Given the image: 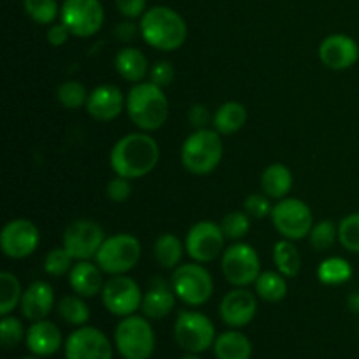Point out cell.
Here are the masks:
<instances>
[{"label": "cell", "mask_w": 359, "mask_h": 359, "mask_svg": "<svg viewBox=\"0 0 359 359\" xmlns=\"http://www.w3.org/2000/svg\"><path fill=\"white\" fill-rule=\"evenodd\" d=\"M74 266V258L63 248H53L44 258V272L51 277H63L69 276V272Z\"/></svg>", "instance_id": "39"}, {"label": "cell", "mask_w": 359, "mask_h": 359, "mask_svg": "<svg viewBox=\"0 0 359 359\" xmlns=\"http://www.w3.org/2000/svg\"><path fill=\"white\" fill-rule=\"evenodd\" d=\"M140 37L158 51H175L188 39V25L177 11L154 6L140 18Z\"/></svg>", "instance_id": "2"}, {"label": "cell", "mask_w": 359, "mask_h": 359, "mask_svg": "<svg viewBox=\"0 0 359 359\" xmlns=\"http://www.w3.org/2000/svg\"><path fill=\"white\" fill-rule=\"evenodd\" d=\"M144 293L140 291L139 284L132 277L125 276H111L104 284L102 290V304L118 318L133 316L142 305Z\"/></svg>", "instance_id": "12"}, {"label": "cell", "mask_w": 359, "mask_h": 359, "mask_svg": "<svg viewBox=\"0 0 359 359\" xmlns=\"http://www.w3.org/2000/svg\"><path fill=\"white\" fill-rule=\"evenodd\" d=\"M20 359H44V358H39V356H34V354H32V356H25V358H20Z\"/></svg>", "instance_id": "50"}, {"label": "cell", "mask_w": 359, "mask_h": 359, "mask_svg": "<svg viewBox=\"0 0 359 359\" xmlns=\"http://www.w3.org/2000/svg\"><path fill=\"white\" fill-rule=\"evenodd\" d=\"M186 245L182 244L181 238L174 233H161L154 241L153 255L158 265L165 270H175L181 265L182 255H184Z\"/></svg>", "instance_id": "28"}, {"label": "cell", "mask_w": 359, "mask_h": 359, "mask_svg": "<svg viewBox=\"0 0 359 359\" xmlns=\"http://www.w3.org/2000/svg\"><path fill=\"white\" fill-rule=\"evenodd\" d=\"M188 119H189V123L195 126V130L207 128V125H209V121H210L209 109H207L203 104L191 105L188 111Z\"/></svg>", "instance_id": "46"}, {"label": "cell", "mask_w": 359, "mask_h": 359, "mask_svg": "<svg viewBox=\"0 0 359 359\" xmlns=\"http://www.w3.org/2000/svg\"><path fill=\"white\" fill-rule=\"evenodd\" d=\"M41 242V231L34 221L16 217L2 228L0 249L11 259H25L34 255Z\"/></svg>", "instance_id": "16"}, {"label": "cell", "mask_w": 359, "mask_h": 359, "mask_svg": "<svg viewBox=\"0 0 359 359\" xmlns=\"http://www.w3.org/2000/svg\"><path fill=\"white\" fill-rule=\"evenodd\" d=\"M56 312H58L60 319L63 323H67L69 326H76V328L88 325L91 318L90 307H88L84 298L79 297V294H67V297H63L56 304Z\"/></svg>", "instance_id": "31"}, {"label": "cell", "mask_w": 359, "mask_h": 359, "mask_svg": "<svg viewBox=\"0 0 359 359\" xmlns=\"http://www.w3.org/2000/svg\"><path fill=\"white\" fill-rule=\"evenodd\" d=\"M70 35L72 34H70V30L67 28V25L60 21V23L49 25L46 39H48V42L53 46V48H60V46H63L67 41H69Z\"/></svg>", "instance_id": "45"}, {"label": "cell", "mask_w": 359, "mask_h": 359, "mask_svg": "<svg viewBox=\"0 0 359 359\" xmlns=\"http://www.w3.org/2000/svg\"><path fill=\"white\" fill-rule=\"evenodd\" d=\"M170 284L177 300L188 307H202L214 294V279L203 263L179 265L172 270Z\"/></svg>", "instance_id": "7"}, {"label": "cell", "mask_w": 359, "mask_h": 359, "mask_svg": "<svg viewBox=\"0 0 359 359\" xmlns=\"http://www.w3.org/2000/svg\"><path fill=\"white\" fill-rule=\"evenodd\" d=\"M142 256L140 241L132 233L107 237L95 256V263L107 276H125L137 266Z\"/></svg>", "instance_id": "6"}, {"label": "cell", "mask_w": 359, "mask_h": 359, "mask_svg": "<svg viewBox=\"0 0 359 359\" xmlns=\"http://www.w3.org/2000/svg\"><path fill=\"white\" fill-rule=\"evenodd\" d=\"M221 272L231 286H251L262 273L258 251L245 242H235L221 255Z\"/></svg>", "instance_id": "9"}, {"label": "cell", "mask_w": 359, "mask_h": 359, "mask_svg": "<svg viewBox=\"0 0 359 359\" xmlns=\"http://www.w3.org/2000/svg\"><path fill=\"white\" fill-rule=\"evenodd\" d=\"M273 263L277 272L283 273L284 277H297L300 273L302 256L293 241L283 238L273 245Z\"/></svg>", "instance_id": "32"}, {"label": "cell", "mask_w": 359, "mask_h": 359, "mask_svg": "<svg viewBox=\"0 0 359 359\" xmlns=\"http://www.w3.org/2000/svg\"><path fill=\"white\" fill-rule=\"evenodd\" d=\"M255 291L263 302L279 304L287 297L286 277L280 272H273V270L262 272L255 283Z\"/></svg>", "instance_id": "29"}, {"label": "cell", "mask_w": 359, "mask_h": 359, "mask_svg": "<svg viewBox=\"0 0 359 359\" xmlns=\"http://www.w3.org/2000/svg\"><path fill=\"white\" fill-rule=\"evenodd\" d=\"M174 339L186 353L202 354L216 342V328L202 312L181 311L174 323Z\"/></svg>", "instance_id": "8"}, {"label": "cell", "mask_w": 359, "mask_h": 359, "mask_svg": "<svg viewBox=\"0 0 359 359\" xmlns=\"http://www.w3.org/2000/svg\"><path fill=\"white\" fill-rule=\"evenodd\" d=\"M179 359H202V358H200L198 354H195V353H188V354H184L182 358H179Z\"/></svg>", "instance_id": "49"}, {"label": "cell", "mask_w": 359, "mask_h": 359, "mask_svg": "<svg viewBox=\"0 0 359 359\" xmlns=\"http://www.w3.org/2000/svg\"><path fill=\"white\" fill-rule=\"evenodd\" d=\"M104 241L105 235L100 224L91 219H76L63 231L62 245L74 262H84L95 259Z\"/></svg>", "instance_id": "13"}, {"label": "cell", "mask_w": 359, "mask_h": 359, "mask_svg": "<svg viewBox=\"0 0 359 359\" xmlns=\"http://www.w3.org/2000/svg\"><path fill=\"white\" fill-rule=\"evenodd\" d=\"M174 77H175L174 65H172L168 60H160V62H156L154 65H151L149 81L156 84V86L160 88L170 86V84L174 83Z\"/></svg>", "instance_id": "43"}, {"label": "cell", "mask_w": 359, "mask_h": 359, "mask_svg": "<svg viewBox=\"0 0 359 359\" xmlns=\"http://www.w3.org/2000/svg\"><path fill=\"white\" fill-rule=\"evenodd\" d=\"M175 300H177V297H175L172 284L167 283L163 277H153L149 280L147 290L144 291L140 311L147 319L160 321L174 311Z\"/></svg>", "instance_id": "20"}, {"label": "cell", "mask_w": 359, "mask_h": 359, "mask_svg": "<svg viewBox=\"0 0 359 359\" xmlns=\"http://www.w3.org/2000/svg\"><path fill=\"white\" fill-rule=\"evenodd\" d=\"M21 316L30 323L42 321L48 318L55 309V290L46 280H35L21 297Z\"/></svg>", "instance_id": "21"}, {"label": "cell", "mask_w": 359, "mask_h": 359, "mask_svg": "<svg viewBox=\"0 0 359 359\" xmlns=\"http://www.w3.org/2000/svg\"><path fill=\"white\" fill-rule=\"evenodd\" d=\"M319 60L330 70H347L359 60V46L351 35L332 34L319 46Z\"/></svg>", "instance_id": "18"}, {"label": "cell", "mask_w": 359, "mask_h": 359, "mask_svg": "<svg viewBox=\"0 0 359 359\" xmlns=\"http://www.w3.org/2000/svg\"><path fill=\"white\" fill-rule=\"evenodd\" d=\"M114 347L123 359H149L156 347V337L146 316L121 318L114 330Z\"/></svg>", "instance_id": "5"}, {"label": "cell", "mask_w": 359, "mask_h": 359, "mask_svg": "<svg viewBox=\"0 0 359 359\" xmlns=\"http://www.w3.org/2000/svg\"><path fill=\"white\" fill-rule=\"evenodd\" d=\"M221 228H223V233L226 238H230V241H241V238H244L249 233L251 217H249V214L245 210H233V212H228L223 217Z\"/></svg>", "instance_id": "38"}, {"label": "cell", "mask_w": 359, "mask_h": 359, "mask_svg": "<svg viewBox=\"0 0 359 359\" xmlns=\"http://www.w3.org/2000/svg\"><path fill=\"white\" fill-rule=\"evenodd\" d=\"M339 242L346 251L359 255V212L349 214L340 221Z\"/></svg>", "instance_id": "40"}, {"label": "cell", "mask_w": 359, "mask_h": 359, "mask_svg": "<svg viewBox=\"0 0 359 359\" xmlns=\"http://www.w3.org/2000/svg\"><path fill=\"white\" fill-rule=\"evenodd\" d=\"M223 135L217 130L198 128L186 137L181 147V161L188 172L207 175L223 160Z\"/></svg>", "instance_id": "4"}, {"label": "cell", "mask_w": 359, "mask_h": 359, "mask_svg": "<svg viewBox=\"0 0 359 359\" xmlns=\"http://www.w3.org/2000/svg\"><path fill=\"white\" fill-rule=\"evenodd\" d=\"M270 217H272L276 230L284 238L293 242L309 237L312 226H314V216H312L311 207L304 200L291 198V196L279 200L273 205Z\"/></svg>", "instance_id": "10"}, {"label": "cell", "mask_w": 359, "mask_h": 359, "mask_svg": "<svg viewBox=\"0 0 359 359\" xmlns=\"http://www.w3.org/2000/svg\"><path fill=\"white\" fill-rule=\"evenodd\" d=\"M126 112L140 132H156L167 123L168 98L163 88L154 83H137L126 95Z\"/></svg>", "instance_id": "3"}, {"label": "cell", "mask_w": 359, "mask_h": 359, "mask_svg": "<svg viewBox=\"0 0 359 359\" xmlns=\"http://www.w3.org/2000/svg\"><path fill=\"white\" fill-rule=\"evenodd\" d=\"M160 161V146L147 132H135L121 137L112 146L109 163L116 175L142 179L156 168Z\"/></svg>", "instance_id": "1"}, {"label": "cell", "mask_w": 359, "mask_h": 359, "mask_svg": "<svg viewBox=\"0 0 359 359\" xmlns=\"http://www.w3.org/2000/svg\"><path fill=\"white\" fill-rule=\"evenodd\" d=\"M60 18L74 37L88 39L102 30L105 11L100 0H65L60 9Z\"/></svg>", "instance_id": "11"}, {"label": "cell", "mask_w": 359, "mask_h": 359, "mask_svg": "<svg viewBox=\"0 0 359 359\" xmlns=\"http://www.w3.org/2000/svg\"><path fill=\"white\" fill-rule=\"evenodd\" d=\"M116 70L119 76L130 83H142L144 77L149 76V62H147L146 55L140 49L126 46V48L119 49L114 60Z\"/></svg>", "instance_id": "24"}, {"label": "cell", "mask_w": 359, "mask_h": 359, "mask_svg": "<svg viewBox=\"0 0 359 359\" xmlns=\"http://www.w3.org/2000/svg\"><path fill=\"white\" fill-rule=\"evenodd\" d=\"M224 233L221 224L212 221H198L189 228L186 235V252L196 263H210L223 255L224 251Z\"/></svg>", "instance_id": "15"}, {"label": "cell", "mask_w": 359, "mask_h": 359, "mask_svg": "<svg viewBox=\"0 0 359 359\" xmlns=\"http://www.w3.org/2000/svg\"><path fill=\"white\" fill-rule=\"evenodd\" d=\"M212 347L217 359H251L252 356V342L235 328L217 335Z\"/></svg>", "instance_id": "25"}, {"label": "cell", "mask_w": 359, "mask_h": 359, "mask_svg": "<svg viewBox=\"0 0 359 359\" xmlns=\"http://www.w3.org/2000/svg\"><path fill=\"white\" fill-rule=\"evenodd\" d=\"M27 339V330H25L21 319L16 316H2L0 321V342L4 349H14Z\"/></svg>", "instance_id": "37"}, {"label": "cell", "mask_w": 359, "mask_h": 359, "mask_svg": "<svg viewBox=\"0 0 359 359\" xmlns=\"http://www.w3.org/2000/svg\"><path fill=\"white\" fill-rule=\"evenodd\" d=\"M126 109V97L114 84H100L90 91L86 111L95 121L109 123Z\"/></svg>", "instance_id": "19"}, {"label": "cell", "mask_w": 359, "mask_h": 359, "mask_svg": "<svg viewBox=\"0 0 359 359\" xmlns=\"http://www.w3.org/2000/svg\"><path fill=\"white\" fill-rule=\"evenodd\" d=\"M105 195L111 202L114 203H123L132 196V182L130 179L121 177V175H116L114 179L107 182L105 186Z\"/></svg>", "instance_id": "42"}, {"label": "cell", "mask_w": 359, "mask_h": 359, "mask_svg": "<svg viewBox=\"0 0 359 359\" xmlns=\"http://www.w3.org/2000/svg\"><path fill=\"white\" fill-rule=\"evenodd\" d=\"M212 123L214 130H217L223 137L233 135V133L241 132L248 123V109L241 102H224L214 112Z\"/></svg>", "instance_id": "27"}, {"label": "cell", "mask_w": 359, "mask_h": 359, "mask_svg": "<svg viewBox=\"0 0 359 359\" xmlns=\"http://www.w3.org/2000/svg\"><path fill=\"white\" fill-rule=\"evenodd\" d=\"M116 9L119 11L121 16L126 20H135V18H142L146 13L147 0H114Z\"/></svg>", "instance_id": "44"}, {"label": "cell", "mask_w": 359, "mask_h": 359, "mask_svg": "<svg viewBox=\"0 0 359 359\" xmlns=\"http://www.w3.org/2000/svg\"><path fill=\"white\" fill-rule=\"evenodd\" d=\"M258 294L248 287H235L228 291L219 304V318L226 326L241 330L255 319L258 312Z\"/></svg>", "instance_id": "17"}, {"label": "cell", "mask_w": 359, "mask_h": 359, "mask_svg": "<svg viewBox=\"0 0 359 359\" xmlns=\"http://www.w3.org/2000/svg\"><path fill=\"white\" fill-rule=\"evenodd\" d=\"M25 344L34 356L49 358L58 353L60 347L65 342H63L58 326L53 321L42 319V321H35L28 326Z\"/></svg>", "instance_id": "22"}, {"label": "cell", "mask_w": 359, "mask_h": 359, "mask_svg": "<svg viewBox=\"0 0 359 359\" xmlns=\"http://www.w3.org/2000/svg\"><path fill=\"white\" fill-rule=\"evenodd\" d=\"M65 359H112L114 351L109 337L95 326H79L63 344Z\"/></svg>", "instance_id": "14"}, {"label": "cell", "mask_w": 359, "mask_h": 359, "mask_svg": "<svg viewBox=\"0 0 359 359\" xmlns=\"http://www.w3.org/2000/svg\"><path fill=\"white\" fill-rule=\"evenodd\" d=\"M339 238V226L332 219H323L312 226L309 233V241L316 251H328Z\"/></svg>", "instance_id": "36"}, {"label": "cell", "mask_w": 359, "mask_h": 359, "mask_svg": "<svg viewBox=\"0 0 359 359\" xmlns=\"http://www.w3.org/2000/svg\"><path fill=\"white\" fill-rule=\"evenodd\" d=\"M273 205H270V198L265 193H251L244 200V210L249 214L251 219H263L269 214H272Z\"/></svg>", "instance_id": "41"}, {"label": "cell", "mask_w": 359, "mask_h": 359, "mask_svg": "<svg viewBox=\"0 0 359 359\" xmlns=\"http://www.w3.org/2000/svg\"><path fill=\"white\" fill-rule=\"evenodd\" d=\"M60 9L56 0H23V11L37 25H53L58 18Z\"/></svg>", "instance_id": "35"}, {"label": "cell", "mask_w": 359, "mask_h": 359, "mask_svg": "<svg viewBox=\"0 0 359 359\" xmlns=\"http://www.w3.org/2000/svg\"><path fill=\"white\" fill-rule=\"evenodd\" d=\"M116 37H118V41L121 42H132L135 41L137 34H140V27H137L135 23H132V21H121V23L116 27L114 30Z\"/></svg>", "instance_id": "47"}, {"label": "cell", "mask_w": 359, "mask_h": 359, "mask_svg": "<svg viewBox=\"0 0 359 359\" xmlns=\"http://www.w3.org/2000/svg\"><path fill=\"white\" fill-rule=\"evenodd\" d=\"M262 191L269 198L283 200L286 198L293 188V174L284 163H272L262 174Z\"/></svg>", "instance_id": "26"}, {"label": "cell", "mask_w": 359, "mask_h": 359, "mask_svg": "<svg viewBox=\"0 0 359 359\" xmlns=\"http://www.w3.org/2000/svg\"><path fill=\"white\" fill-rule=\"evenodd\" d=\"M351 277H353V266L340 256L323 259L318 266V279L325 286H342L349 283Z\"/></svg>", "instance_id": "30"}, {"label": "cell", "mask_w": 359, "mask_h": 359, "mask_svg": "<svg viewBox=\"0 0 359 359\" xmlns=\"http://www.w3.org/2000/svg\"><path fill=\"white\" fill-rule=\"evenodd\" d=\"M69 284L74 293L79 297L93 298L102 294L104 290V272L97 263H91V259L76 262L69 272Z\"/></svg>", "instance_id": "23"}, {"label": "cell", "mask_w": 359, "mask_h": 359, "mask_svg": "<svg viewBox=\"0 0 359 359\" xmlns=\"http://www.w3.org/2000/svg\"><path fill=\"white\" fill-rule=\"evenodd\" d=\"M347 309H349L353 314L359 316V291H356V293H351L349 297H347Z\"/></svg>", "instance_id": "48"}, {"label": "cell", "mask_w": 359, "mask_h": 359, "mask_svg": "<svg viewBox=\"0 0 359 359\" xmlns=\"http://www.w3.org/2000/svg\"><path fill=\"white\" fill-rule=\"evenodd\" d=\"M23 291L20 279L14 273L7 270L0 272V316L13 314L14 309L20 307Z\"/></svg>", "instance_id": "33"}, {"label": "cell", "mask_w": 359, "mask_h": 359, "mask_svg": "<svg viewBox=\"0 0 359 359\" xmlns=\"http://www.w3.org/2000/svg\"><path fill=\"white\" fill-rule=\"evenodd\" d=\"M90 93H88L86 86L79 81H65L56 90V98L60 104L70 111H77L81 107H86V102Z\"/></svg>", "instance_id": "34"}]
</instances>
